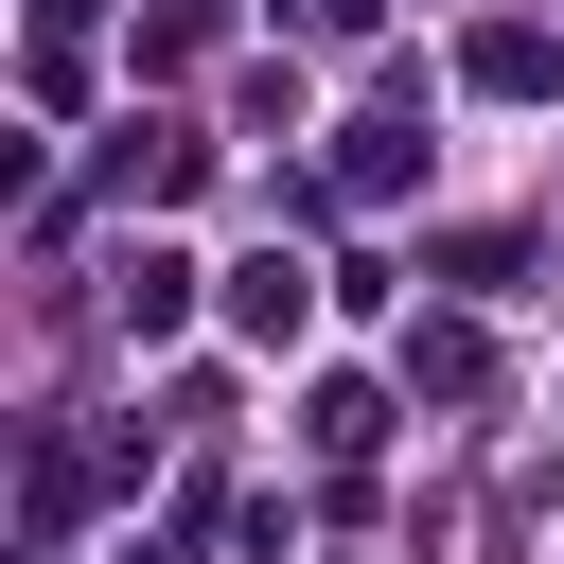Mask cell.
I'll list each match as a JSON object with an SVG mask.
<instances>
[{"label":"cell","mask_w":564,"mask_h":564,"mask_svg":"<svg viewBox=\"0 0 564 564\" xmlns=\"http://www.w3.org/2000/svg\"><path fill=\"white\" fill-rule=\"evenodd\" d=\"M300 317H317V264H300V247H247V264H229V335H264V352H282Z\"/></svg>","instance_id":"cell-1"},{"label":"cell","mask_w":564,"mask_h":564,"mask_svg":"<svg viewBox=\"0 0 564 564\" xmlns=\"http://www.w3.org/2000/svg\"><path fill=\"white\" fill-rule=\"evenodd\" d=\"M176 317H194V264L141 247V264H123V335H176Z\"/></svg>","instance_id":"cell-2"},{"label":"cell","mask_w":564,"mask_h":564,"mask_svg":"<svg viewBox=\"0 0 564 564\" xmlns=\"http://www.w3.org/2000/svg\"><path fill=\"white\" fill-rule=\"evenodd\" d=\"M476 88H564V35H529V18H511V35H476Z\"/></svg>","instance_id":"cell-3"}]
</instances>
